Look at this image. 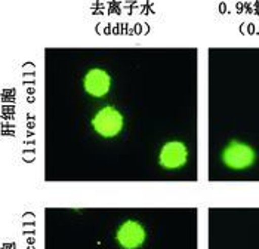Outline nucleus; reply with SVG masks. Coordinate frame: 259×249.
I'll return each instance as SVG.
<instances>
[{
    "mask_svg": "<svg viewBox=\"0 0 259 249\" xmlns=\"http://www.w3.org/2000/svg\"><path fill=\"white\" fill-rule=\"evenodd\" d=\"M121 126H123V117L113 107L102 108L94 119L95 131L105 138L116 137L121 131Z\"/></svg>",
    "mask_w": 259,
    "mask_h": 249,
    "instance_id": "obj_2",
    "label": "nucleus"
},
{
    "mask_svg": "<svg viewBox=\"0 0 259 249\" xmlns=\"http://www.w3.org/2000/svg\"><path fill=\"white\" fill-rule=\"evenodd\" d=\"M224 163L231 169H246L255 160V151L252 147L233 141L222 153Z\"/></svg>",
    "mask_w": 259,
    "mask_h": 249,
    "instance_id": "obj_1",
    "label": "nucleus"
},
{
    "mask_svg": "<svg viewBox=\"0 0 259 249\" xmlns=\"http://www.w3.org/2000/svg\"><path fill=\"white\" fill-rule=\"evenodd\" d=\"M188 160V150L187 147L178 143V141H170L166 145H163L160 151V165L166 169H178L184 166Z\"/></svg>",
    "mask_w": 259,
    "mask_h": 249,
    "instance_id": "obj_3",
    "label": "nucleus"
},
{
    "mask_svg": "<svg viewBox=\"0 0 259 249\" xmlns=\"http://www.w3.org/2000/svg\"><path fill=\"white\" fill-rule=\"evenodd\" d=\"M117 240L124 249H137L145 240L144 227L137 221H126L117 231Z\"/></svg>",
    "mask_w": 259,
    "mask_h": 249,
    "instance_id": "obj_4",
    "label": "nucleus"
},
{
    "mask_svg": "<svg viewBox=\"0 0 259 249\" xmlns=\"http://www.w3.org/2000/svg\"><path fill=\"white\" fill-rule=\"evenodd\" d=\"M84 89L94 97H104L110 89V76L101 68H92L84 77Z\"/></svg>",
    "mask_w": 259,
    "mask_h": 249,
    "instance_id": "obj_5",
    "label": "nucleus"
}]
</instances>
